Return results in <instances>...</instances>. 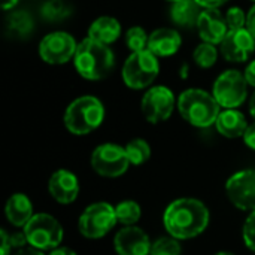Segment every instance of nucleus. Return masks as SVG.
Listing matches in <instances>:
<instances>
[{
  "label": "nucleus",
  "instance_id": "obj_15",
  "mask_svg": "<svg viewBox=\"0 0 255 255\" xmlns=\"http://www.w3.org/2000/svg\"><path fill=\"white\" fill-rule=\"evenodd\" d=\"M48 191L57 203L70 205L76 200L79 194V181L73 172L60 169L51 175Z\"/></svg>",
  "mask_w": 255,
  "mask_h": 255
},
{
  "label": "nucleus",
  "instance_id": "obj_38",
  "mask_svg": "<svg viewBox=\"0 0 255 255\" xmlns=\"http://www.w3.org/2000/svg\"><path fill=\"white\" fill-rule=\"evenodd\" d=\"M16 3H18V0H1V7L4 10H7V9H12Z\"/></svg>",
  "mask_w": 255,
  "mask_h": 255
},
{
  "label": "nucleus",
  "instance_id": "obj_27",
  "mask_svg": "<svg viewBox=\"0 0 255 255\" xmlns=\"http://www.w3.org/2000/svg\"><path fill=\"white\" fill-rule=\"evenodd\" d=\"M148 39L149 36L142 27H131L126 33V43L131 52H139L148 49Z\"/></svg>",
  "mask_w": 255,
  "mask_h": 255
},
{
  "label": "nucleus",
  "instance_id": "obj_8",
  "mask_svg": "<svg viewBox=\"0 0 255 255\" xmlns=\"http://www.w3.org/2000/svg\"><path fill=\"white\" fill-rule=\"evenodd\" d=\"M212 94L221 108H239L248 94V82L245 75H242L239 70H226L217 78Z\"/></svg>",
  "mask_w": 255,
  "mask_h": 255
},
{
  "label": "nucleus",
  "instance_id": "obj_18",
  "mask_svg": "<svg viewBox=\"0 0 255 255\" xmlns=\"http://www.w3.org/2000/svg\"><path fill=\"white\" fill-rule=\"evenodd\" d=\"M4 214H6L7 221L15 227H25L27 223L34 215L30 199L22 193L12 194L7 199L6 206H4Z\"/></svg>",
  "mask_w": 255,
  "mask_h": 255
},
{
  "label": "nucleus",
  "instance_id": "obj_28",
  "mask_svg": "<svg viewBox=\"0 0 255 255\" xmlns=\"http://www.w3.org/2000/svg\"><path fill=\"white\" fill-rule=\"evenodd\" d=\"M7 28L13 33H16L18 36H25L30 33V30L33 28V21L30 18L28 13L19 10L15 12L9 16L7 19Z\"/></svg>",
  "mask_w": 255,
  "mask_h": 255
},
{
  "label": "nucleus",
  "instance_id": "obj_20",
  "mask_svg": "<svg viewBox=\"0 0 255 255\" xmlns=\"http://www.w3.org/2000/svg\"><path fill=\"white\" fill-rule=\"evenodd\" d=\"M120 34H121V25L112 16H100L88 28V37L105 45L114 43L120 37Z\"/></svg>",
  "mask_w": 255,
  "mask_h": 255
},
{
  "label": "nucleus",
  "instance_id": "obj_34",
  "mask_svg": "<svg viewBox=\"0 0 255 255\" xmlns=\"http://www.w3.org/2000/svg\"><path fill=\"white\" fill-rule=\"evenodd\" d=\"M245 79H247L248 85L255 87V60L251 64H248V67L245 70Z\"/></svg>",
  "mask_w": 255,
  "mask_h": 255
},
{
  "label": "nucleus",
  "instance_id": "obj_12",
  "mask_svg": "<svg viewBox=\"0 0 255 255\" xmlns=\"http://www.w3.org/2000/svg\"><path fill=\"white\" fill-rule=\"evenodd\" d=\"M78 45L66 31H52L39 43L40 58L48 64H64L75 57Z\"/></svg>",
  "mask_w": 255,
  "mask_h": 255
},
{
  "label": "nucleus",
  "instance_id": "obj_22",
  "mask_svg": "<svg viewBox=\"0 0 255 255\" xmlns=\"http://www.w3.org/2000/svg\"><path fill=\"white\" fill-rule=\"evenodd\" d=\"M115 212L118 223L123 226H134L142 217V209L134 200H124L118 203L115 206Z\"/></svg>",
  "mask_w": 255,
  "mask_h": 255
},
{
  "label": "nucleus",
  "instance_id": "obj_36",
  "mask_svg": "<svg viewBox=\"0 0 255 255\" xmlns=\"http://www.w3.org/2000/svg\"><path fill=\"white\" fill-rule=\"evenodd\" d=\"M15 255H45V254L42 253V250H37V248H34V247H31V245H27V247H24V248L18 250Z\"/></svg>",
  "mask_w": 255,
  "mask_h": 255
},
{
  "label": "nucleus",
  "instance_id": "obj_3",
  "mask_svg": "<svg viewBox=\"0 0 255 255\" xmlns=\"http://www.w3.org/2000/svg\"><path fill=\"white\" fill-rule=\"evenodd\" d=\"M178 109L187 123L200 128L215 124L221 112V106L215 100L214 94L197 88H190L179 96Z\"/></svg>",
  "mask_w": 255,
  "mask_h": 255
},
{
  "label": "nucleus",
  "instance_id": "obj_39",
  "mask_svg": "<svg viewBox=\"0 0 255 255\" xmlns=\"http://www.w3.org/2000/svg\"><path fill=\"white\" fill-rule=\"evenodd\" d=\"M250 112H251L253 118L255 120V93L254 96L251 97V102H250Z\"/></svg>",
  "mask_w": 255,
  "mask_h": 255
},
{
  "label": "nucleus",
  "instance_id": "obj_41",
  "mask_svg": "<svg viewBox=\"0 0 255 255\" xmlns=\"http://www.w3.org/2000/svg\"><path fill=\"white\" fill-rule=\"evenodd\" d=\"M215 255H235V254H232V253H227V251H221V253H217Z\"/></svg>",
  "mask_w": 255,
  "mask_h": 255
},
{
  "label": "nucleus",
  "instance_id": "obj_2",
  "mask_svg": "<svg viewBox=\"0 0 255 255\" xmlns=\"http://www.w3.org/2000/svg\"><path fill=\"white\" fill-rule=\"evenodd\" d=\"M73 60L78 73L90 81L106 78L115 66V57L109 45L100 43L91 37L84 39L78 45Z\"/></svg>",
  "mask_w": 255,
  "mask_h": 255
},
{
  "label": "nucleus",
  "instance_id": "obj_14",
  "mask_svg": "<svg viewBox=\"0 0 255 255\" xmlns=\"http://www.w3.org/2000/svg\"><path fill=\"white\" fill-rule=\"evenodd\" d=\"M114 247L118 255H149L152 242L142 229L126 226L115 235Z\"/></svg>",
  "mask_w": 255,
  "mask_h": 255
},
{
  "label": "nucleus",
  "instance_id": "obj_25",
  "mask_svg": "<svg viewBox=\"0 0 255 255\" xmlns=\"http://www.w3.org/2000/svg\"><path fill=\"white\" fill-rule=\"evenodd\" d=\"M70 12V7L63 0H48L42 6V16L48 21H61Z\"/></svg>",
  "mask_w": 255,
  "mask_h": 255
},
{
  "label": "nucleus",
  "instance_id": "obj_4",
  "mask_svg": "<svg viewBox=\"0 0 255 255\" xmlns=\"http://www.w3.org/2000/svg\"><path fill=\"white\" fill-rule=\"evenodd\" d=\"M105 118L103 103L94 96H82L73 100L64 112L66 128L76 136L94 131Z\"/></svg>",
  "mask_w": 255,
  "mask_h": 255
},
{
  "label": "nucleus",
  "instance_id": "obj_33",
  "mask_svg": "<svg viewBox=\"0 0 255 255\" xmlns=\"http://www.w3.org/2000/svg\"><path fill=\"white\" fill-rule=\"evenodd\" d=\"M247 30L255 37V4L251 7V10L247 15Z\"/></svg>",
  "mask_w": 255,
  "mask_h": 255
},
{
  "label": "nucleus",
  "instance_id": "obj_5",
  "mask_svg": "<svg viewBox=\"0 0 255 255\" xmlns=\"http://www.w3.org/2000/svg\"><path fill=\"white\" fill-rule=\"evenodd\" d=\"M160 64L157 55L149 49L131 52L123 66V79L128 88L142 90L149 87L158 76Z\"/></svg>",
  "mask_w": 255,
  "mask_h": 255
},
{
  "label": "nucleus",
  "instance_id": "obj_9",
  "mask_svg": "<svg viewBox=\"0 0 255 255\" xmlns=\"http://www.w3.org/2000/svg\"><path fill=\"white\" fill-rule=\"evenodd\" d=\"M128 166L126 148L115 143L99 145L91 154V167L103 178H118L127 172Z\"/></svg>",
  "mask_w": 255,
  "mask_h": 255
},
{
  "label": "nucleus",
  "instance_id": "obj_21",
  "mask_svg": "<svg viewBox=\"0 0 255 255\" xmlns=\"http://www.w3.org/2000/svg\"><path fill=\"white\" fill-rule=\"evenodd\" d=\"M200 4L196 0H179L175 1L170 9V18L172 21L179 27H193L197 25L199 16L202 13Z\"/></svg>",
  "mask_w": 255,
  "mask_h": 255
},
{
  "label": "nucleus",
  "instance_id": "obj_35",
  "mask_svg": "<svg viewBox=\"0 0 255 255\" xmlns=\"http://www.w3.org/2000/svg\"><path fill=\"white\" fill-rule=\"evenodd\" d=\"M0 236H1V255H9L10 250H12V247H10V244H9L7 233H6L4 230H1Z\"/></svg>",
  "mask_w": 255,
  "mask_h": 255
},
{
  "label": "nucleus",
  "instance_id": "obj_16",
  "mask_svg": "<svg viewBox=\"0 0 255 255\" xmlns=\"http://www.w3.org/2000/svg\"><path fill=\"white\" fill-rule=\"evenodd\" d=\"M197 28L200 37L212 45H221L224 37L229 33V25L226 21V16L221 15L218 9H205L202 10L199 21H197Z\"/></svg>",
  "mask_w": 255,
  "mask_h": 255
},
{
  "label": "nucleus",
  "instance_id": "obj_37",
  "mask_svg": "<svg viewBox=\"0 0 255 255\" xmlns=\"http://www.w3.org/2000/svg\"><path fill=\"white\" fill-rule=\"evenodd\" d=\"M49 255H78L73 250L67 248V247H57L54 250H51Z\"/></svg>",
  "mask_w": 255,
  "mask_h": 255
},
{
  "label": "nucleus",
  "instance_id": "obj_40",
  "mask_svg": "<svg viewBox=\"0 0 255 255\" xmlns=\"http://www.w3.org/2000/svg\"><path fill=\"white\" fill-rule=\"evenodd\" d=\"M187 69H188V66H187V64H184V66H182V70H181V76H182L184 79L187 78Z\"/></svg>",
  "mask_w": 255,
  "mask_h": 255
},
{
  "label": "nucleus",
  "instance_id": "obj_7",
  "mask_svg": "<svg viewBox=\"0 0 255 255\" xmlns=\"http://www.w3.org/2000/svg\"><path fill=\"white\" fill-rule=\"evenodd\" d=\"M28 245L46 251L60 247L63 241V227L57 218L49 214H36L24 227Z\"/></svg>",
  "mask_w": 255,
  "mask_h": 255
},
{
  "label": "nucleus",
  "instance_id": "obj_6",
  "mask_svg": "<svg viewBox=\"0 0 255 255\" xmlns=\"http://www.w3.org/2000/svg\"><path fill=\"white\" fill-rule=\"evenodd\" d=\"M115 206L106 202H97L90 205L79 217L78 229L79 233L87 239L105 238L117 226Z\"/></svg>",
  "mask_w": 255,
  "mask_h": 255
},
{
  "label": "nucleus",
  "instance_id": "obj_23",
  "mask_svg": "<svg viewBox=\"0 0 255 255\" xmlns=\"http://www.w3.org/2000/svg\"><path fill=\"white\" fill-rule=\"evenodd\" d=\"M126 152L128 157L130 164L133 166H140L146 163L151 157V148L146 140L143 139H133L127 143Z\"/></svg>",
  "mask_w": 255,
  "mask_h": 255
},
{
  "label": "nucleus",
  "instance_id": "obj_29",
  "mask_svg": "<svg viewBox=\"0 0 255 255\" xmlns=\"http://www.w3.org/2000/svg\"><path fill=\"white\" fill-rule=\"evenodd\" d=\"M242 236H244V242H245L247 248L255 254V211H253L248 215V218L244 224Z\"/></svg>",
  "mask_w": 255,
  "mask_h": 255
},
{
  "label": "nucleus",
  "instance_id": "obj_24",
  "mask_svg": "<svg viewBox=\"0 0 255 255\" xmlns=\"http://www.w3.org/2000/svg\"><path fill=\"white\" fill-rule=\"evenodd\" d=\"M217 58H218V52H217V48L215 45L212 43H208V42H203L200 43L194 54H193V60L194 63L202 67V69H209L212 67L215 63H217Z\"/></svg>",
  "mask_w": 255,
  "mask_h": 255
},
{
  "label": "nucleus",
  "instance_id": "obj_13",
  "mask_svg": "<svg viewBox=\"0 0 255 255\" xmlns=\"http://www.w3.org/2000/svg\"><path fill=\"white\" fill-rule=\"evenodd\" d=\"M255 37L244 28L229 30L227 36L221 42V54L227 61L232 63H244L254 52Z\"/></svg>",
  "mask_w": 255,
  "mask_h": 255
},
{
  "label": "nucleus",
  "instance_id": "obj_11",
  "mask_svg": "<svg viewBox=\"0 0 255 255\" xmlns=\"http://www.w3.org/2000/svg\"><path fill=\"white\" fill-rule=\"evenodd\" d=\"M229 200L241 211H255V170L236 172L226 182Z\"/></svg>",
  "mask_w": 255,
  "mask_h": 255
},
{
  "label": "nucleus",
  "instance_id": "obj_43",
  "mask_svg": "<svg viewBox=\"0 0 255 255\" xmlns=\"http://www.w3.org/2000/svg\"><path fill=\"white\" fill-rule=\"evenodd\" d=\"M254 1H255V0H254Z\"/></svg>",
  "mask_w": 255,
  "mask_h": 255
},
{
  "label": "nucleus",
  "instance_id": "obj_26",
  "mask_svg": "<svg viewBox=\"0 0 255 255\" xmlns=\"http://www.w3.org/2000/svg\"><path fill=\"white\" fill-rule=\"evenodd\" d=\"M181 253L182 248L179 241L169 235L166 238H160L155 242H152L149 255H181Z\"/></svg>",
  "mask_w": 255,
  "mask_h": 255
},
{
  "label": "nucleus",
  "instance_id": "obj_32",
  "mask_svg": "<svg viewBox=\"0 0 255 255\" xmlns=\"http://www.w3.org/2000/svg\"><path fill=\"white\" fill-rule=\"evenodd\" d=\"M205 9H218L220 6L226 4L229 0H196Z\"/></svg>",
  "mask_w": 255,
  "mask_h": 255
},
{
  "label": "nucleus",
  "instance_id": "obj_42",
  "mask_svg": "<svg viewBox=\"0 0 255 255\" xmlns=\"http://www.w3.org/2000/svg\"><path fill=\"white\" fill-rule=\"evenodd\" d=\"M169 1H173L175 3V1H179V0H169Z\"/></svg>",
  "mask_w": 255,
  "mask_h": 255
},
{
  "label": "nucleus",
  "instance_id": "obj_30",
  "mask_svg": "<svg viewBox=\"0 0 255 255\" xmlns=\"http://www.w3.org/2000/svg\"><path fill=\"white\" fill-rule=\"evenodd\" d=\"M226 21L229 25V30L244 28L247 25V15L241 7H230L226 13Z\"/></svg>",
  "mask_w": 255,
  "mask_h": 255
},
{
  "label": "nucleus",
  "instance_id": "obj_31",
  "mask_svg": "<svg viewBox=\"0 0 255 255\" xmlns=\"http://www.w3.org/2000/svg\"><path fill=\"white\" fill-rule=\"evenodd\" d=\"M242 137L245 140V145L255 151V123L248 126V128L245 130V134Z\"/></svg>",
  "mask_w": 255,
  "mask_h": 255
},
{
  "label": "nucleus",
  "instance_id": "obj_17",
  "mask_svg": "<svg viewBox=\"0 0 255 255\" xmlns=\"http://www.w3.org/2000/svg\"><path fill=\"white\" fill-rule=\"evenodd\" d=\"M182 40L176 30L163 27V28H157L149 34L148 49L157 57H169L178 52Z\"/></svg>",
  "mask_w": 255,
  "mask_h": 255
},
{
  "label": "nucleus",
  "instance_id": "obj_10",
  "mask_svg": "<svg viewBox=\"0 0 255 255\" xmlns=\"http://www.w3.org/2000/svg\"><path fill=\"white\" fill-rule=\"evenodd\" d=\"M175 96L167 87L158 85L148 90L142 99V114L151 124H158L170 118L175 109Z\"/></svg>",
  "mask_w": 255,
  "mask_h": 255
},
{
  "label": "nucleus",
  "instance_id": "obj_19",
  "mask_svg": "<svg viewBox=\"0 0 255 255\" xmlns=\"http://www.w3.org/2000/svg\"><path fill=\"white\" fill-rule=\"evenodd\" d=\"M215 126H217V130L220 131V134H223L224 137H229V139H236V137L244 136L245 130L248 128L245 115L236 109H226V111L220 112Z\"/></svg>",
  "mask_w": 255,
  "mask_h": 255
},
{
  "label": "nucleus",
  "instance_id": "obj_1",
  "mask_svg": "<svg viewBox=\"0 0 255 255\" xmlns=\"http://www.w3.org/2000/svg\"><path fill=\"white\" fill-rule=\"evenodd\" d=\"M209 209L193 197H184L172 202L164 214L163 224L166 232L178 241H188L200 236L209 226Z\"/></svg>",
  "mask_w": 255,
  "mask_h": 255
}]
</instances>
